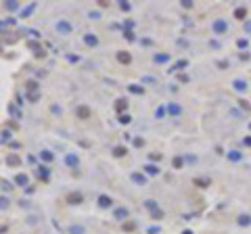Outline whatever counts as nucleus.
I'll list each match as a JSON object with an SVG mask.
<instances>
[{"label":"nucleus","instance_id":"obj_14","mask_svg":"<svg viewBox=\"0 0 251 234\" xmlns=\"http://www.w3.org/2000/svg\"><path fill=\"white\" fill-rule=\"evenodd\" d=\"M115 218H119V220L128 218V209H123V207H121V209H117V211H115Z\"/></svg>","mask_w":251,"mask_h":234},{"label":"nucleus","instance_id":"obj_5","mask_svg":"<svg viewBox=\"0 0 251 234\" xmlns=\"http://www.w3.org/2000/svg\"><path fill=\"white\" fill-rule=\"evenodd\" d=\"M25 90H27V94H36L38 92V82L36 79H27L25 82Z\"/></svg>","mask_w":251,"mask_h":234},{"label":"nucleus","instance_id":"obj_26","mask_svg":"<svg viewBox=\"0 0 251 234\" xmlns=\"http://www.w3.org/2000/svg\"><path fill=\"white\" fill-rule=\"evenodd\" d=\"M216 29H218V31H224V23H222V21L216 23Z\"/></svg>","mask_w":251,"mask_h":234},{"label":"nucleus","instance_id":"obj_29","mask_svg":"<svg viewBox=\"0 0 251 234\" xmlns=\"http://www.w3.org/2000/svg\"><path fill=\"white\" fill-rule=\"evenodd\" d=\"M182 165V159H174V167H180Z\"/></svg>","mask_w":251,"mask_h":234},{"label":"nucleus","instance_id":"obj_16","mask_svg":"<svg viewBox=\"0 0 251 234\" xmlns=\"http://www.w3.org/2000/svg\"><path fill=\"white\" fill-rule=\"evenodd\" d=\"M132 180L136 184H145V176H142V174H132Z\"/></svg>","mask_w":251,"mask_h":234},{"label":"nucleus","instance_id":"obj_18","mask_svg":"<svg viewBox=\"0 0 251 234\" xmlns=\"http://www.w3.org/2000/svg\"><path fill=\"white\" fill-rule=\"evenodd\" d=\"M119 121H121V123H130V121H132V117H130L128 113H126V115H119Z\"/></svg>","mask_w":251,"mask_h":234},{"label":"nucleus","instance_id":"obj_15","mask_svg":"<svg viewBox=\"0 0 251 234\" xmlns=\"http://www.w3.org/2000/svg\"><path fill=\"white\" fill-rule=\"evenodd\" d=\"M4 6H6V11H17V8H19V2H15V0H11V2H6Z\"/></svg>","mask_w":251,"mask_h":234},{"label":"nucleus","instance_id":"obj_13","mask_svg":"<svg viewBox=\"0 0 251 234\" xmlns=\"http://www.w3.org/2000/svg\"><path fill=\"white\" fill-rule=\"evenodd\" d=\"M126 153H128V148H123V146H115V148H113V155H115V157H123Z\"/></svg>","mask_w":251,"mask_h":234},{"label":"nucleus","instance_id":"obj_9","mask_svg":"<svg viewBox=\"0 0 251 234\" xmlns=\"http://www.w3.org/2000/svg\"><path fill=\"white\" fill-rule=\"evenodd\" d=\"M38 176L44 180V182H48V167H46V165H40V167H38Z\"/></svg>","mask_w":251,"mask_h":234},{"label":"nucleus","instance_id":"obj_24","mask_svg":"<svg viewBox=\"0 0 251 234\" xmlns=\"http://www.w3.org/2000/svg\"><path fill=\"white\" fill-rule=\"evenodd\" d=\"M98 6H101V8H107V6H109V2H107V0H98Z\"/></svg>","mask_w":251,"mask_h":234},{"label":"nucleus","instance_id":"obj_2","mask_svg":"<svg viewBox=\"0 0 251 234\" xmlns=\"http://www.w3.org/2000/svg\"><path fill=\"white\" fill-rule=\"evenodd\" d=\"M82 201H84V196L80 192H69L67 194V203H71V205H80Z\"/></svg>","mask_w":251,"mask_h":234},{"label":"nucleus","instance_id":"obj_10","mask_svg":"<svg viewBox=\"0 0 251 234\" xmlns=\"http://www.w3.org/2000/svg\"><path fill=\"white\" fill-rule=\"evenodd\" d=\"M117 61H119V63H126V65H128V63L132 61V57L128 55V52H123V50H121V52H117Z\"/></svg>","mask_w":251,"mask_h":234},{"label":"nucleus","instance_id":"obj_28","mask_svg":"<svg viewBox=\"0 0 251 234\" xmlns=\"http://www.w3.org/2000/svg\"><path fill=\"white\" fill-rule=\"evenodd\" d=\"M123 36H126V38H128V40H134V34H132V31H130V29H128V31H126V34H123Z\"/></svg>","mask_w":251,"mask_h":234},{"label":"nucleus","instance_id":"obj_3","mask_svg":"<svg viewBox=\"0 0 251 234\" xmlns=\"http://www.w3.org/2000/svg\"><path fill=\"white\" fill-rule=\"evenodd\" d=\"M75 115L80 117V119H90V109H88V107H77L75 109Z\"/></svg>","mask_w":251,"mask_h":234},{"label":"nucleus","instance_id":"obj_1","mask_svg":"<svg viewBox=\"0 0 251 234\" xmlns=\"http://www.w3.org/2000/svg\"><path fill=\"white\" fill-rule=\"evenodd\" d=\"M57 31H59L61 36H69V34H71V23H69V21H59V23H57Z\"/></svg>","mask_w":251,"mask_h":234},{"label":"nucleus","instance_id":"obj_27","mask_svg":"<svg viewBox=\"0 0 251 234\" xmlns=\"http://www.w3.org/2000/svg\"><path fill=\"white\" fill-rule=\"evenodd\" d=\"M169 113H180V109H178L176 105H172V107H169Z\"/></svg>","mask_w":251,"mask_h":234},{"label":"nucleus","instance_id":"obj_19","mask_svg":"<svg viewBox=\"0 0 251 234\" xmlns=\"http://www.w3.org/2000/svg\"><path fill=\"white\" fill-rule=\"evenodd\" d=\"M145 169H147V172H149V174H157V172H159V169H157L155 165H147Z\"/></svg>","mask_w":251,"mask_h":234},{"label":"nucleus","instance_id":"obj_6","mask_svg":"<svg viewBox=\"0 0 251 234\" xmlns=\"http://www.w3.org/2000/svg\"><path fill=\"white\" fill-rule=\"evenodd\" d=\"M123 109H128V101H126V98H117V101H115V111L123 113Z\"/></svg>","mask_w":251,"mask_h":234},{"label":"nucleus","instance_id":"obj_21","mask_svg":"<svg viewBox=\"0 0 251 234\" xmlns=\"http://www.w3.org/2000/svg\"><path fill=\"white\" fill-rule=\"evenodd\" d=\"M27 98H29L32 103H36V101H38V98H40V94H38V92H36V94H27Z\"/></svg>","mask_w":251,"mask_h":234},{"label":"nucleus","instance_id":"obj_12","mask_svg":"<svg viewBox=\"0 0 251 234\" xmlns=\"http://www.w3.org/2000/svg\"><path fill=\"white\" fill-rule=\"evenodd\" d=\"M15 182L19 184V186H27V176H25V174H17L15 176Z\"/></svg>","mask_w":251,"mask_h":234},{"label":"nucleus","instance_id":"obj_25","mask_svg":"<svg viewBox=\"0 0 251 234\" xmlns=\"http://www.w3.org/2000/svg\"><path fill=\"white\" fill-rule=\"evenodd\" d=\"M145 205H147V207H149V209H153V211H155V201H147V203H145Z\"/></svg>","mask_w":251,"mask_h":234},{"label":"nucleus","instance_id":"obj_20","mask_svg":"<svg viewBox=\"0 0 251 234\" xmlns=\"http://www.w3.org/2000/svg\"><path fill=\"white\" fill-rule=\"evenodd\" d=\"M130 90L134 94H142V88H138V86H130Z\"/></svg>","mask_w":251,"mask_h":234},{"label":"nucleus","instance_id":"obj_22","mask_svg":"<svg viewBox=\"0 0 251 234\" xmlns=\"http://www.w3.org/2000/svg\"><path fill=\"white\" fill-rule=\"evenodd\" d=\"M155 61H157V63H163V61H167V57H165V55H157Z\"/></svg>","mask_w":251,"mask_h":234},{"label":"nucleus","instance_id":"obj_11","mask_svg":"<svg viewBox=\"0 0 251 234\" xmlns=\"http://www.w3.org/2000/svg\"><path fill=\"white\" fill-rule=\"evenodd\" d=\"M65 161H67V165H69V167H77V163H80V159H77L75 155H67Z\"/></svg>","mask_w":251,"mask_h":234},{"label":"nucleus","instance_id":"obj_4","mask_svg":"<svg viewBox=\"0 0 251 234\" xmlns=\"http://www.w3.org/2000/svg\"><path fill=\"white\" fill-rule=\"evenodd\" d=\"M6 163L11 165V167H17V165H21V157L15 155V153H11V155L6 157Z\"/></svg>","mask_w":251,"mask_h":234},{"label":"nucleus","instance_id":"obj_23","mask_svg":"<svg viewBox=\"0 0 251 234\" xmlns=\"http://www.w3.org/2000/svg\"><path fill=\"white\" fill-rule=\"evenodd\" d=\"M8 205V201L4 199V196H0V209H4V207Z\"/></svg>","mask_w":251,"mask_h":234},{"label":"nucleus","instance_id":"obj_17","mask_svg":"<svg viewBox=\"0 0 251 234\" xmlns=\"http://www.w3.org/2000/svg\"><path fill=\"white\" fill-rule=\"evenodd\" d=\"M40 157H42L44 161H52V153H50V151H42Z\"/></svg>","mask_w":251,"mask_h":234},{"label":"nucleus","instance_id":"obj_7","mask_svg":"<svg viewBox=\"0 0 251 234\" xmlns=\"http://www.w3.org/2000/svg\"><path fill=\"white\" fill-rule=\"evenodd\" d=\"M98 205H101L103 209H107V207H111V205H113V201H111L107 194H101V196H98Z\"/></svg>","mask_w":251,"mask_h":234},{"label":"nucleus","instance_id":"obj_8","mask_svg":"<svg viewBox=\"0 0 251 234\" xmlns=\"http://www.w3.org/2000/svg\"><path fill=\"white\" fill-rule=\"evenodd\" d=\"M84 42L88 44V46H96V44H98V38H96L94 34H88L86 38H84Z\"/></svg>","mask_w":251,"mask_h":234}]
</instances>
